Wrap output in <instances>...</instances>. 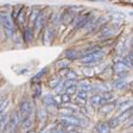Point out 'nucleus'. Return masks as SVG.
<instances>
[{
	"instance_id": "obj_3",
	"label": "nucleus",
	"mask_w": 133,
	"mask_h": 133,
	"mask_svg": "<svg viewBox=\"0 0 133 133\" xmlns=\"http://www.w3.org/2000/svg\"><path fill=\"white\" fill-rule=\"evenodd\" d=\"M18 112H19L22 122L24 121V120H26L28 118H30L33 113V108H32V105H31L30 101H28V100L22 101V103L19 105V111Z\"/></svg>"
},
{
	"instance_id": "obj_31",
	"label": "nucleus",
	"mask_w": 133,
	"mask_h": 133,
	"mask_svg": "<svg viewBox=\"0 0 133 133\" xmlns=\"http://www.w3.org/2000/svg\"><path fill=\"white\" fill-rule=\"evenodd\" d=\"M45 71H46V68H44V69H43V70H41V71H39L38 74L36 75V76H33V77H32V81H37V80H39V78L42 77V75L44 74Z\"/></svg>"
},
{
	"instance_id": "obj_29",
	"label": "nucleus",
	"mask_w": 133,
	"mask_h": 133,
	"mask_svg": "<svg viewBox=\"0 0 133 133\" xmlns=\"http://www.w3.org/2000/svg\"><path fill=\"white\" fill-rule=\"evenodd\" d=\"M112 14L114 16V18H118V19H124L125 18V14L121 13V12H116V11H112Z\"/></svg>"
},
{
	"instance_id": "obj_6",
	"label": "nucleus",
	"mask_w": 133,
	"mask_h": 133,
	"mask_svg": "<svg viewBox=\"0 0 133 133\" xmlns=\"http://www.w3.org/2000/svg\"><path fill=\"white\" fill-rule=\"evenodd\" d=\"M45 23H46V13H45V11H41L38 13V16H37L36 20H35V28H36V31L38 32V31H41L42 29L45 26Z\"/></svg>"
},
{
	"instance_id": "obj_26",
	"label": "nucleus",
	"mask_w": 133,
	"mask_h": 133,
	"mask_svg": "<svg viewBox=\"0 0 133 133\" xmlns=\"http://www.w3.org/2000/svg\"><path fill=\"white\" fill-rule=\"evenodd\" d=\"M41 11H38V10H36V8H35V10H32V12H31V14H30V22L32 23H35V20H36V18H37V16H38V13Z\"/></svg>"
},
{
	"instance_id": "obj_35",
	"label": "nucleus",
	"mask_w": 133,
	"mask_h": 133,
	"mask_svg": "<svg viewBox=\"0 0 133 133\" xmlns=\"http://www.w3.org/2000/svg\"><path fill=\"white\" fill-rule=\"evenodd\" d=\"M83 72H86V74H94V70L90 69V68H86V69H83Z\"/></svg>"
},
{
	"instance_id": "obj_5",
	"label": "nucleus",
	"mask_w": 133,
	"mask_h": 133,
	"mask_svg": "<svg viewBox=\"0 0 133 133\" xmlns=\"http://www.w3.org/2000/svg\"><path fill=\"white\" fill-rule=\"evenodd\" d=\"M101 57H102V52H101V50H100V51H96V52L86 54V55L81 56L80 59L82 63L89 64V66H90V64H95V63H97V62H100Z\"/></svg>"
},
{
	"instance_id": "obj_17",
	"label": "nucleus",
	"mask_w": 133,
	"mask_h": 133,
	"mask_svg": "<svg viewBox=\"0 0 133 133\" xmlns=\"http://www.w3.org/2000/svg\"><path fill=\"white\" fill-rule=\"evenodd\" d=\"M78 88H80L81 90L87 91V93L91 90V86L89 84L88 81H80V82H78Z\"/></svg>"
},
{
	"instance_id": "obj_10",
	"label": "nucleus",
	"mask_w": 133,
	"mask_h": 133,
	"mask_svg": "<svg viewBox=\"0 0 133 133\" xmlns=\"http://www.w3.org/2000/svg\"><path fill=\"white\" fill-rule=\"evenodd\" d=\"M113 69H114V72H115V74L121 75L122 72H126V70H127V66L125 65V64L122 63V61H121V62H118V63L114 64Z\"/></svg>"
},
{
	"instance_id": "obj_32",
	"label": "nucleus",
	"mask_w": 133,
	"mask_h": 133,
	"mask_svg": "<svg viewBox=\"0 0 133 133\" xmlns=\"http://www.w3.org/2000/svg\"><path fill=\"white\" fill-rule=\"evenodd\" d=\"M58 82H59V78H58V77H54L52 80L50 81V86L52 87V88H55V87L57 86V83H58Z\"/></svg>"
},
{
	"instance_id": "obj_24",
	"label": "nucleus",
	"mask_w": 133,
	"mask_h": 133,
	"mask_svg": "<svg viewBox=\"0 0 133 133\" xmlns=\"http://www.w3.org/2000/svg\"><path fill=\"white\" fill-rule=\"evenodd\" d=\"M56 65H57L58 68H66V66L69 65V59L66 58V59H62V61H58L57 63H56Z\"/></svg>"
},
{
	"instance_id": "obj_12",
	"label": "nucleus",
	"mask_w": 133,
	"mask_h": 133,
	"mask_svg": "<svg viewBox=\"0 0 133 133\" xmlns=\"http://www.w3.org/2000/svg\"><path fill=\"white\" fill-rule=\"evenodd\" d=\"M115 108V103H112V102H105L102 103V108H101V113L103 114H108L111 113V112H113V109Z\"/></svg>"
},
{
	"instance_id": "obj_30",
	"label": "nucleus",
	"mask_w": 133,
	"mask_h": 133,
	"mask_svg": "<svg viewBox=\"0 0 133 133\" xmlns=\"http://www.w3.org/2000/svg\"><path fill=\"white\" fill-rule=\"evenodd\" d=\"M59 113H62L63 115H70L72 113V109H69V108H62L59 109Z\"/></svg>"
},
{
	"instance_id": "obj_21",
	"label": "nucleus",
	"mask_w": 133,
	"mask_h": 133,
	"mask_svg": "<svg viewBox=\"0 0 133 133\" xmlns=\"http://www.w3.org/2000/svg\"><path fill=\"white\" fill-rule=\"evenodd\" d=\"M44 102L49 106H56V101L54 99V96H51V95H46L44 97Z\"/></svg>"
},
{
	"instance_id": "obj_18",
	"label": "nucleus",
	"mask_w": 133,
	"mask_h": 133,
	"mask_svg": "<svg viewBox=\"0 0 133 133\" xmlns=\"http://www.w3.org/2000/svg\"><path fill=\"white\" fill-rule=\"evenodd\" d=\"M10 103V99L8 97H4V99H0V113H3L6 109V107Z\"/></svg>"
},
{
	"instance_id": "obj_19",
	"label": "nucleus",
	"mask_w": 133,
	"mask_h": 133,
	"mask_svg": "<svg viewBox=\"0 0 133 133\" xmlns=\"http://www.w3.org/2000/svg\"><path fill=\"white\" fill-rule=\"evenodd\" d=\"M131 107H132V101H131V100H127V101H125V102L120 103L119 111L120 112H124V111H126V109H128V108H131Z\"/></svg>"
},
{
	"instance_id": "obj_23",
	"label": "nucleus",
	"mask_w": 133,
	"mask_h": 133,
	"mask_svg": "<svg viewBox=\"0 0 133 133\" xmlns=\"http://www.w3.org/2000/svg\"><path fill=\"white\" fill-rule=\"evenodd\" d=\"M22 7L23 6L22 5H17L16 7H14V10H13V14H12V19H17V17H18V14L20 13V11H22Z\"/></svg>"
},
{
	"instance_id": "obj_37",
	"label": "nucleus",
	"mask_w": 133,
	"mask_h": 133,
	"mask_svg": "<svg viewBox=\"0 0 133 133\" xmlns=\"http://www.w3.org/2000/svg\"><path fill=\"white\" fill-rule=\"evenodd\" d=\"M1 29H3V28L0 26V38H1V37H3V35H4V33H3V31H1Z\"/></svg>"
},
{
	"instance_id": "obj_2",
	"label": "nucleus",
	"mask_w": 133,
	"mask_h": 133,
	"mask_svg": "<svg viewBox=\"0 0 133 133\" xmlns=\"http://www.w3.org/2000/svg\"><path fill=\"white\" fill-rule=\"evenodd\" d=\"M20 122H22V119H20L19 112L14 111L11 113V115L8 116V120L6 121L4 128H5V131H7V132H14V131H17V128H18V126L20 125Z\"/></svg>"
},
{
	"instance_id": "obj_7",
	"label": "nucleus",
	"mask_w": 133,
	"mask_h": 133,
	"mask_svg": "<svg viewBox=\"0 0 133 133\" xmlns=\"http://www.w3.org/2000/svg\"><path fill=\"white\" fill-rule=\"evenodd\" d=\"M62 121L63 122H68V124H71V125H75V126H86V120H82V119H78V118H76V116L74 115H65L62 119Z\"/></svg>"
},
{
	"instance_id": "obj_4",
	"label": "nucleus",
	"mask_w": 133,
	"mask_h": 133,
	"mask_svg": "<svg viewBox=\"0 0 133 133\" xmlns=\"http://www.w3.org/2000/svg\"><path fill=\"white\" fill-rule=\"evenodd\" d=\"M131 113H132V109L128 108V109H126V111L121 112V113L116 116V118H113V119L109 121V124H108L109 125V128H115V127H118L121 122L126 121V120L131 116Z\"/></svg>"
},
{
	"instance_id": "obj_14",
	"label": "nucleus",
	"mask_w": 133,
	"mask_h": 133,
	"mask_svg": "<svg viewBox=\"0 0 133 133\" xmlns=\"http://www.w3.org/2000/svg\"><path fill=\"white\" fill-rule=\"evenodd\" d=\"M109 125H108V122H105V121H101L99 122V124L96 125V131L97 132H103V133H107L109 132Z\"/></svg>"
},
{
	"instance_id": "obj_1",
	"label": "nucleus",
	"mask_w": 133,
	"mask_h": 133,
	"mask_svg": "<svg viewBox=\"0 0 133 133\" xmlns=\"http://www.w3.org/2000/svg\"><path fill=\"white\" fill-rule=\"evenodd\" d=\"M0 25L4 29L8 37H12L14 35V23L13 19L7 13H0Z\"/></svg>"
},
{
	"instance_id": "obj_11",
	"label": "nucleus",
	"mask_w": 133,
	"mask_h": 133,
	"mask_svg": "<svg viewBox=\"0 0 133 133\" xmlns=\"http://www.w3.org/2000/svg\"><path fill=\"white\" fill-rule=\"evenodd\" d=\"M90 103H91V106H100V105H102V103H105V100H103L102 95L95 94L91 96Z\"/></svg>"
},
{
	"instance_id": "obj_25",
	"label": "nucleus",
	"mask_w": 133,
	"mask_h": 133,
	"mask_svg": "<svg viewBox=\"0 0 133 133\" xmlns=\"http://www.w3.org/2000/svg\"><path fill=\"white\" fill-rule=\"evenodd\" d=\"M76 93V88H75V86H68V87H65V94H68L70 96V95H72V94H75Z\"/></svg>"
},
{
	"instance_id": "obj_36",
	"label": "nucleus",
	"mask_w": 133,
	"mask_h": 133,
	"mask_svg": "<svg viewBox=\"0 0 133 133\" xmlns=\"http://www.w3.org/2000/svg\"><path fill=\"white\" fill-rule=\"evenodd\" d=\"M62 99H63V101H69V95H68V94H64L63 96H62Z\"/></svg>"
},
{
	"instance_id": "obj_8",
	"label": "nucleus",
	"mask_w": 133,
	"mask_h": 133,
	"mask_svg": "<svg viewBox=\"0 0 133 133\" xmlns=\"http://www.w3.org/2000/svg\"><path fill=\"white\" fill-rule=\"evenodd\" d=\"M56 36V31L54 26H48L45 29V32H44V38H43V42L44 44H51Z\"/></svg>"
},
{
	"instance_id": "obj_13",
	"label": "nucleus",
	"mask_w": 133,
	"mask_h": 133,
	"mask_svg": "<svg viewBox=\"0 0 133 133\" xmlns=\"http://www.w3.org/2000/svg\"><path fill=\"white\" fill-rule=\"evenodd\" d=\"M24 39H25V42H26L28 44H30L31 42H32L33 33H32V29H31L30 26H28V28L25 29V31H24Z\"/></svg>"
},
{
	"instance_id": "obj_27",
	"label": "nucleus",
	"mask_w": 133,
	"mask_h": 133,
	"mask_svg": "<svg viewBox=\"0 0 133 133\" xmlns=\"http://www.w3.org/2000/svg\"><path fill=\"white\" fill-rule=\"evenodd\" d=\"M96 51H100V48L97 46H90L88 49H86L83 51V55H86V54H93V52H96Z\"/></svg>"
},
{
	"instance_id": "obj_28",
	"label": "nucleus",
	"mask_w": 133,
	"mask_h": 133,
	"mask_svg": "<svg viewBox=\"0 0 133 133\" xmlns=\"http://www.w3.org/2000/svg\"><path fill=\"white\" fill-rule=\"evenodd\" d=\"M65 74H66V80H75V78L77 77V75H76L75 71H68L66 70Z\"/></svg>"
},
{
	"instance_id": "obj_9",
	"label": "nucleus",
	"mask_w": 133,
	"mask_h": 133,
	"mask_svg": "<svg viewBox=\"0 0 133 133\" xmlns=\"http://www.w3.org/2000/svg\"><path fill=\"white\" fill-rule=\"evenodd\" d=\"M90 19V13H86V14H82V16H80L76 19V29H81L83 28L84 25L88 23V20Z\"/></svg>"
},
{
	"instance_id": "obj_15",
	"label": "nucleus",
	"mask_w": 133,
	"mask_h": 133,
	"mask_svg": "<svg viewBox=\"0 0 133 133\" xmlns=\"http://www.w3.org/2000/svg\"><path fill=\"white\" fill-rule=\"evenodd\" d=\"M64 55H65V57L68 59H74V58L81 57V52L77 51V50H66Z\"/></svg>"
},
{
	"instance_id": "obj_16",
	"label": "nucleus",
	"mask_w": 133,
	"mask_h": 133,
	"mask_svg": "<svg viewBox=\"0 0 133 133\" xmlns=\"http://www.w3.org/2000/svg\"><path fill=\"white\" fill-rule=\"evenodd\" d=\"M114 35V30L112 28H105L101 33H100V37L101 38H108V37H112Z\"/></svg>"
},
{
	"instance_id": "obj_20",
	"label": "nucleus",
	"mask_w": 133,
	"mask_h": 133,
	"mask_svg": "<svg viewBox=\"0 0 133 133\" xmlns=\"http://www.w3.org/2000/svg\"><path fill=\"white\" fill-rule=\"evenodd\" d=\"M122 63L127 66V68H131V66H132V56L131 55L125 56V57L122 58Z\"/></svg>"
},
{
	"instance_id": "obj_22",
	"label": "nucleus",
	"mask_w": 133,
	"mask_h": 133,
	"mask_svg": "<svg viewBox=\"0 0 133 133\" xmlns=\"http://www.w3.org/2000/svg\"><path fill=\"white\" fill-rule=\"evenodd\" d=\"M125 86H126V81L122 80V78L115 81V82H114V84H113V87H114V88H116V89H121L122 87H125Z\"/></svg>"
},
{
	"instance_id": "obj_34",
	"label": "nucleus",
	"mask_w": 133,
	"mask_h": 133,
	"mask_svg": "<svg viewBox=\"0 0 133 133\" xmlns=\"http://www.w3.org/2000/svg\"><path fill=\"white\" fill-rule=\"evenodd\" d=\"M39 95H41V87H39V86H37L36 88H35V96H36V97H38Z\"/></svg>"
},
{
	"instance_id": "obj_33",
	"label": "nucleus",
	"mask_w": 133,
	"mask_h": 133,
	"mask_svg": "<svg viewBox=\"0 0 133 133\" xmlns=\"http://www.w3.org/2000/svg\"><path fill=\"white\" fill-rule=\"evenodd\" d=\"M77 97H81V99H87V91H84V90H78V93H77Z\"/></svg>"
}]
</instances>
